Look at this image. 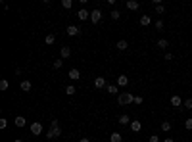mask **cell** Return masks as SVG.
Returning a JSON list of instances; mask_svg holds the SVG:
<instances>
[{
  "label": "cell",
  "instance_id": "1",
  "mask_svg": "<svg viewBox=\"0 0 192 142\" xmlns=\"http://www.w3.org/2000/svg\"><path fill=\"white\" fill-rule=\"evenodd\" d=\"M60 134H62V127L58 125V121H52L50 129L46 133V138H56V136H60Z\"/></svg>",
  "mask_w": 192,
  "mask_h": 142
},
{
  "label": "cell",
  "instance_id": "2",
  "mask_svg": "<svg viewBox=\"0 0 192 142\" xmlns=\"http://www.w3.org/2000/svg\"><path fill=\"white\" fill-rule=\"evenodd\" d=\"M134 102V96L131 92H121V94L117 96V104L119 106H127V104H133Z\"/></svg>",
  "mask_w": 192,
  "mask_h": 142
},
{
  "label": "cell",
  "instance_id": "3",
  "mask_svg": "<svg viewBox=\"0 0 192 142\" xmlns=\"http://www.w3.org/2000/svg\"><path fill=\"white\" fill-rule=\"evenodd\" d=\"M100 19H102V12L98 10V8L90 12V21H92V23H98V21H100Z\"/></svg>",
  "mask_w": 192,
  "mask_h": 142
},
{
  "label": "cell",
  "instance_id": "4",
  "mask_svg": "<svg viewBox=\"0 0 192 142\" xmlns=\"http://www.w3.org/2000/svg\"><path fill=\"white\" fill-rule=\"evenodd\" d=\"M183 100H181V96L179 94H173L171 96V106H173V108H183Z\"/></svg>",
  "mask_w": 192,
  "mask_h": 142
},
{
  "label": "cell",
  "instance_id": "5",
  "mask_svg": "<svg viewBox=\"0 0 192 142\" xmlns=\"http://www.w3.org/2000/svg\"><path fill=\"white\" fill-rule=\"evenodd\" d=\"M66 33L69 35V37H77V35L81 33V29H79V27H77V25H69L67 29H66Z\"/></svg>",
  "mask_w": 192,
  "mask_h": 142
},
{
  "label": "cell",
  "instance_id": "6",
  "mask_svg": "<svg viewBox=\"0 0 192 142\" xmlns=\"http://www.w3.org/2000/svg\"><path fill=\"white\" fill-rule=\"evenodd\" d=\"M67 77H69L71 81H77V79H81V73H79V69L71 67V69H69V73H67Z\"/></svg>",
  "mask_w": 192,
  "mask_h": 142
},
{
  "label": "cell",
  "instance_id": "7",
  "mask_svg": "<svg viewBox=\"0 0 192 142\" xmlns=\"http://www.w3.org/2000/svg\"><path fill=\"white\" fill-rule=\"evenodd\" d=\"M94 87L96 88H106V87H108V83H106L104 77H96V79H94Z\"/></svg>",
  "mask_w": 192,
  "mask_h": 142
},
{
  "label": "cell",
  "instance_id": "8",
  "mask_svg": "<svg viewBox=\"0 0 192 142\" xmlns=\"http://www.w3.org/2000/svg\"><path fill=\"white\" fill-rule=\"evenodd\" d=\"M77 17H79V19H81V21H87V19H88V17H90V13H88V12H87V10H85V8H81V10H79V12H77Z\"/></svg>",
  "mask_w": 192,
  "mask_h": 142
},
{
  "label": "cell",
  "instance_id": "9",
  "mask_svg": "<svg viewBox=\"0 0 192 142\" xmlns=\"http://www.w3.org/2000/svg\"><path fill=\"white\" fill-rule=\"evenodd\" d=\"M117 87H127V84H129V77H125V75H119L117 77Z\"/></svg>",
  "mask_w": 192,
  "mask_h": 142
},
{
  "label": "cell",
  "instance_id": "10",
  "mask_svg": "<svg viewBox=\"0 0 192 142\" xmlns=\"http://www.w3.org/2000/svg\"><path fill=\"white\" fill-rule=\"evenodd\" d=\"M129 127H131V131H133V133H140V129H142V123L134 119V121H131V125H129Z\"/></svg>",
  "mask_w": 192,
  "mask_h": 142
},
{
  "label": "cell",
  "instance_id": "11",
  "mask_svg": "<svg viewBox=\"0 0 192 142\" xmlns=\"http://www.w3.org/2000/svg\"><path fill=\"white\" fill-rule=\"evenodd\" d=\"M31 133L33 134H40L42 133V123H31Z\"/></svg>",
  "mask_w": 192,
  "mask_h": 142
},
{
  "label": "cell",
  "instance_id": "12",
  "mask_svg": "<svg viewBox=\"0 0 192 142\" xmlns=\"http://www.w3.org/2000/svg\"><path fill=\"white\" fill-rule=\"evenodd\" d=\"M13 123H16V127H19V129H23V127L27 125L25 117H21V115H17V117H16V121H13Z\"/></svg>",
  "mask_w": 192,
  "mask_h": 142
},
{
  "label": "cell",
  "instance_id": "13",
  "mask_svg": "<svg viewBox=\"0 0 192 142\" xmlns=\"http://www.w3.org/2000/svg\"><path fill=\"white\" fill-rule=\"evenodd\" d=\"M19 87H21V90H23V92H29L33 88V84H31V81H21Z\"/></svg>",
  "mask_w": 192,
  "mask_h": 142
},
{
  "label": "cell",
  "instance_id": "14",
  "mask_svg": "<svg viewBox=\"0 0 192 142\" xmlns=\"http://www.w3.org/2000/svg\"><path fill=\"white\" fill-rule=\"evenodd\" d=\"M119 125H131V117L123 113V115H119Z\"/></svg>",
  "mask_w": 192,
  "mask_h": 142
},
{
  "label": "cell",
  "instance_id": "15",
  "mask_svg": "<svg viewBox=\"0 0 192 142\" xmlns=\"http://www.w3.org/2000/svg\"><path fill=\"white\" fill-rule=\"evenodd\" d=\"M150 23H152V17H150V16H142V17H140V25H142V27H148Z\"/></svg>",
  "mask_w": 192,
  "mask_h": 142
},
{
  "label": "cell",
  "instance_id": "16",
  "mask_svg": "<svg viewBox=\"0 0 192 142\" xmlns=\"http://www.w3.org/2000/svg\"><path fill=\"white\" fill-rule=\"evenodd\" d=\"M106 90H108V94H117V92H119V87H117V84H108V87H106Z\"/></svg>",
  "mask_w": 192,
  "mask_h": 142
},
{
  "label": "cell",
  "instance_id": "17",
  "mask_svg": "<svg viewBox=\"0 0 192 142\" xmlns=\"http://www.w3.org/2000/svg\"><path fill=\"white\" fill-rule=\"evenodd\" d=\"M60 54H62V58H69V56H71V48L69 46H62Z\"/></svg>",
  "mask_w": 192,
  "mask_h": 142
},
{
  "label": "cell",
  "instance_id": "18",
  "mask_svg": "<svg viewBox=\"0 0 192 142\" xmlns=\"http://www.w3.org/2000/svg\"><path fill=\"white\" fill-rule=\"evenodd\" d=\"M121 140H123V136L119 133H111L110 134V142H121Z\"/></svg>",
  "mask_w": 192,
  "mask_h": 142
},
{
  "label": "cell",
  "instance_id": "19",
  "mask_svg": "<svg viewBox=\"0 0 192 142\" xmlns=\"http://www.w3.org/2000/svg\"><path fill=\"white\" fill-rule=\"evenodd\" d=\"M127 8H129V10H138L140 4L137 2V0H129V2H127Z\"/></svg>",
  "mask_w": 192,
  "mask_h": 142
},
{
  "label": "cell",
  "instance_id": "20",
  "mask_svg": "<svg viewBox=\"0 0 192 142\" xmlns=\"http://www.w3.org/2000/svg\"><path fill=\"white\" fill-rule=\"evenodd\" d=\"M115 46H117V50H121V52L129 48V44H127V40H117V44H115Z\"/></svg>",
  "mask_w": 192,
  "mask_h": 142
},
{
  "label": "cell",
  "instance_id": "21",
  "mask_svg": "<svg viewBox=\"0 0 192 142\" xmlns=\"http://www.w3.org/2000/svg\"><path fill=\"white\" fill-rule=\"evenodd\" d=\"M160 129H161L163 133H167V131H171V123H169V121H163V123L160 125Z\"/></svg>",
  "mask_w": 192,
  "mask_h": 142
},
{
  "label": "cell",
  "instance_id": "22",
  "mask_svg": "<svg viewBox=\"0 0 192 142\" xmlns=\"http://www.w3.org/2000/svg\"><path fill=\"white\" fill-rule=\"evenodd\" d=\"M158 46L161 48V50H167V46H169V42H167L165 39H160V40H158Z\"/></svg>",
  "mask_w": 192,
  "mask_h": 142
},
{
  "label": "cell",
  "instance_id": "23",
  "mask_svg": "<svg viewBox=\"0 0 192 142\" xmlns=\"http://www.w3.org/2000/svg\"><path fill=\"white\" fill-rule=\"evenodd\" d=\"M44 42H46V44H54V42H56V35H46V39H44Z\"/></svg>",
  "mask_w": 192,
  "mask_h": 142
},
{
  "label": "cell",
  "instance_id": "24",
  "mask_svg": "<svg viewBox=\"0 0 192 142\" xmlns=\"http://www.w3.org/2000/svg\"><path fill=\"white\" fill-rule=\"evenodd\" d=\"M110 17H111L113 21H117L119 17H121V13H119V10H111V13H110Z\"/></svg>",
  "mask_w": 192,
  "mask_h": 142
},
{
  "label": "cell",
  "instance_id": "25",
  "mask_svg": "<svg viewBox=\"0 0 192 142\" xmlns=\"http://www.w3.org/2000/svg\"><path fill=\"white\" fill-rule=\"evenodd\" d=\"M156 13H158V16H163V13H165V6L158 4V6H156Z\"/></svg>",
  "mask_w": 192,
  "mask_h": 142
},
{
  "label": "cell",
  "instance_id": "26",
  "mask_svg": "<svg viewBox=\"0 0 192 142\" xmlns=\"http://www.w3.org/2000/svg\"><path fill=\"white\" fill-rule=\"evenodd\" d=\"M183 108H184V110H192V98H186V100H184Z\"/></svg>",
  "mask_w": 192,
  "mask_h": 142
},
{
  "label": "cell",
  "instance_id": "27",
  "mask_svg": "<svg viewBox=\"0 0 192 142\" xmlns=\"http://www.w3.org/2000/svg\"><path fill=\"white\" fill-rule=\"evenodd\" d=\"M62 6H63L66 10H69L71 6H73V0H62Z\"/></svg>",
  "mask_w": 192,
  "mask_h": 142
},
{
  "label": "cell",
  "instance_id": "28",
  "mask_svg": "<svg viewBox=\"0 0 192 142\" xmlns=\"http://www.w3.org/2000/svg\"><path fill=\"white\" fill-rule=\"evenodd\" d=\"M75 92H77V90H75V87H73V84H71V87H67V88H66V94H67V96H73Z\"/></svg>",
  "mask_w": 192,
  "mask_h": 142
},
{
  "label": "cell",
  "instance_id": "29",
  "mask_svg": "<svg viewBox=\"0 0 192 142\" xmlns=\"http://www.w3.org/2000/svg\"><path fill=\"white\" fill-rule=\"evenodd\" d=\"M8 87H10V84H8V81H6V79L0 81V90H8Z\"/></svg>",
  "mask_w": 192,
  "mask_h": 142
},
{
  "label": "cell",
  "instance_id": "30",
  "mask_svg": "<svg viewBox=\"0 0 192 142\" xmlns=\"http://www.w3.org/2000/svg\"><path fill=\"white\" fill-rule=\"evenodd\" d=\"M184 127H186L188 131H192V117H188L186 121H184Z\"/></svg>",
  "mask_w": 192,
  "mask_h": 142
},
{
  "label": "cell",
  "instance_id": "31",
  "mask_svg": "<svg viewBox=\"0 0 192 142\" xmlns=\"http://www.w3.org/2000/svg\"><path fill=\"white\" fill-rule=\"evenodd\" d=\"M156 29H158V31H163V21H161V19L156 21Z\"/></svg>",
  "mask_w": 192,
  "mask_h": 142
},
{
  "label": "cell",
  "instance_id": "32",
  "mask_svg": "<svg viewBox=\"0 0 192 142\" xmlns=\"http://www.w3.org/2000/svg\"><path fill=\"white\" fill-rule=\"evenodd\" d=\"M142 102H144V98H142V96H134V102H133V104H137V106H140Z\"/></svg>",
  "mask_w": 192,
  "mask_h": 142
},
{
  "label": "cell",
  "instance_id": "33",
  "mask_svg": "<svg viewBox=\"0 0 192 142\" xmlns=\"http://www.w3.org/2000/svg\"><path fill=\"white\" fill-rule=\"evenodd\" d=\"M52 65H54V69H60V67L63 65V62H62V60H56V62L52 63Z\"/></svg>",
  "mask_w": 192,
  "mask_h": 142
},
{
  "label": "cell",
  "instance_id": "34",
  "mask_svg": "<svg viewBox=\"0 0 192 142\" xmlns=\"http://www.w3.org/2000/svg\"><path fill=\"white\" fill-rule=\"evenodd\" d=\"M6 127H8V121L2 117V119H0V129H6Z\"/></svg>",
  "mask_w": 192,
  "mask_h": 142
},
{
  "label": "cell",
  "instance_id": "35",
  "mask_svg": "<svg viewBox=\"0 0 192 142\" xmlns=\"http://www.w3.org/2000/svg\"><path fill=\"white\" fill-rule=\"evenodd\" d=\"M150 142H160V136H158V134H152V136H150Z\"/></svg>",
  "mask_w": 192,
  "mask_h": 142
},
{
  "label": "cell",
  "instance_id": "36",
  "mask_svg": "<svg viewBox=\"0 0 192 142\" xmlns=\"http://www.w3.org/2000/svg\"><path fill=\"white\" fill-rule=\"evenodd\" d=\"M165 60L171 62V60H173V54H171V52H165Z\"/></svg>",
  "mask_w": 192,
  "mask_h": 142
},
{
  "label": "cell",
  "instance_id": "37",
  "mask_svg": "<svg viewBox=\"0 0 192 142\" xmlns=\"http://www.w3.org/2000/svg\"><path fill=\"white\" fill-rule=\"evenodd\" d=\"M161 142H175V140H173V138H163Z\"/></svg>",
  "mask_w": 192,
  "mask_h": 142
},
{
  "label": "cell",
  "instance_id": "38",
  "mask_svg": "<svg viewBox=\"0 0 192 142\" xmlns=\"http://www.w3.org/2000/svg\"><path fill=\"white\" fill-rule=\"evenodd\" d=\"M79 142H90V138H81Z\"/></svg>",
  "mask_w": 192,
  "mask_h": 142
},
{
  "label": "cell",
  "instance_id": "39",
  "mask_svg": "<svg viewBox=\"0 0 192 142\" xmlns=\"http://www.w3.org/2000/svg\"><path fill=\"white\" fill-rule=\"evenodd\" d=\"M13 142H23V140H21V138H16V140H13Z\"/></svg>",
  "mask_w": 192,
  "mask_h": 142
},
{
  "label": "cell",
  "instance_id": "40",
  "mask_svg": "<svg viewBox=\"0 0 192 142\" xmlns=\"http://www.w3.org/2000/svg\"><path fill=\"white\" fill-rule=\"evenodd\" d=\"M190 87H192V83H190Z\"/></svg>",
  "mask_w": 192,
  "mask_h": 142
}]
</instances>
